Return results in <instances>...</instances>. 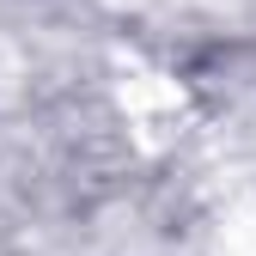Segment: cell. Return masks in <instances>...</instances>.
I'll return each mask as SVG.
<instances>
[{"label":"cell","instance_id":"6da1fadb","mask_svg":"<svg viewBox=\"0 0 256 256\" xmlns=\"http://www.w3.org/2000/svg\"><path fill=\"white\" fill-rule=\"evenodd\" d=\"M116 98H122L128 122H134L140 146H165V140L177 134V116H183V92H177V80H165V74L134 68V61H128L122 80H116Z\"/></svg>","mask_w":256,"mask_h":256},{"label":"cell","instance_id":"7a4b0ae2","mask_svg":"<svg viewBox=\"0 0 256 256\" xmlns=\"http://www.w3.org/2000/svg\"><path fill=\"white\" fill-rule=\"evenodd\" d=\"M214 256H256V208H250V214H232L226 226H220Z\"/></svg>","mask_w":256,"mask_h":256}]
</instances>
